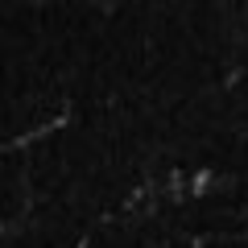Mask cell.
I'll return each instance as SVG.
<instances>
[{"instance_id":"cell-1","label":"cell","mask_w":248,"mask_h":248,"mask_svg":"<svg viewBox=\"0 0 248 248\" xmlns=\"http://www.w3.org/2000/svg\"><path fill=\"white\" fill-rule=\"evenodd\" d=\"M62 124H66V116H58V120H50V124H42V128H37L33 137H46V133H54V128H62ZM33 137H29V141H33ZM17 145H25V141H21V137H17V141H9V149H17Z\"/></svg>"}]
</instances>
